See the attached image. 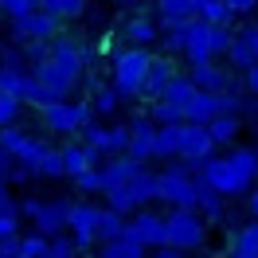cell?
Instances as JSON below:
<instances>
[{"instance_id": "6da1fadb", "label": "cell", "mask_w": 258, "mask_h": 258, "mask_svg": "<svg viewBox=\"0 0 258 258\" xmlns=\"http://www.w3.org/2000/svg\"><path fill=\"white\" fill-rule=\"evenodd\" d=\"M200 184L215 188L219 196L235 200V196H250V188L258 184V149L250 145H231L227 157H208L200 164Z\"/></svg>"}, {"instance_id": "7a4b0ae2", "label": "cell", "mask_w": 258, "mask_h": 258, "mask_svg": "<svg viewBox=\"0 0 258 258\" xmlns=\"http://www.w3.org/2000/svg\"><path fill=\"white\" fill-rule=\"evenodd\" d=\"M149 63H153L149 47H117V55L110 59V86L121 98H141Z\"/></svg>"}, {"instance_id": "3957f363", "label": "cell", "mask_w": 258, "mask_h": 258, "mask_svg": "<svg viewBox=\"0 0 258 258\" xmlns=\"http://www.w3.org/2000/svg\"><path fill=\"white\" fill-rule=\"evenodd\" d=\"M208 231L211 223L196 208H172L164 215V246H172V250H184V254L200 250L208 242Z\"/></svg>"}, {"instance_id": "277c9868", "label": "cell", "mask_w": 258, "mask_h": 258, "mask_svg": "<svg viewBox=\"0 0 258 258\" xmlns=\"http://www.w3.org/2000/svg\"><path fill=\"white\" fill-rule=\"evenodd\" d=\"M235 43V32L231 28H211L204 20H192L188 24V47H184V59L192 63H215L219 55H227Z\"/></svg>"}, {"instance_id": "5b68a950", "label": "cell", "mask_w": 258, "mask_h": 258, "mask_svg": "<svg viewBox=\"0 0 258 258\" xmlns=\"http://www.w3.org/2000/svg\"><path fill=\"white\" fill-rule=\"evenodd\" d=\"M157 204L164 208H196L200 204V176L188 172L184 164H168L164 172H157Z\"/></svg>"}, {"instance_id": "8992f818", "label": "cell", "mask_w": 258, "mask_h": 258, "mask_svg": "<svg viewBox=\"0 0 258 258\" xmlns=\"http://www.w3.org/2000/svg\"><path fill=\"white\" fill-rule=\"evenodd\" d=\"M39 117H43V125H47V133H59V137H75V133H82V129L94 121V110H90V102H71V98H63V102H51V106H43L39 110Z\"/></svg>"}, {"instance_id": "52a82bcc", "label": "cell", "mask_w": 258, "mask_h": 258, "mask_svg": "<svg viewBox=\"0 0 258 258\" xmlns=\"http://www.w3.org/2000/svg\"><path fill=\"white\" fill-rule=\"evenodd\" d=\"M16 161H20V168H24L28 176H43V180L67 176V168H63V149L47 145V141H39V137H28V141L20 145Z\"/></svg>"}, {"instance_id": "ba28073f", "label": "cell", "mask_w": 258, "mask_h": 258, "mask_svg": "<svg viewBox=\"0 0 258 258\" xmlns=\"http://www.w3.org/2000/svg\"><path fill=\"white\" fill-rule=\"evenodd\" d=\"M20 215H28L39 235L55 239V235H63V231H67L71 200H67V196H55V200H35V196H32V200H24V204H20Z\"/></svg>"}, {"instance_id": "9c48e42d", "label": "cell", "mask_w": 258, "mask_h": 258, "mask_svg": "<svg viewBox=\"0 0 258 258\" xmlns=\"http://www.w3.org/2000/svg\"><path fill=\"white\" fill-rule=\"evenodd\" d=\"M157 200V172H141V176H133L129 184H117V188H110L106 192V208L121 211V215H133V211L149 208Z\"/></svg>"}, {"instance_id": "30bf717a", "label": "cell", "mask_w": 258, "mask_h": 258, "mask_svg": "<svg viewBox=\"0 0 258 258\" xmlns=\"http://www.w3.org/2000/svg\"><path fill=\"white\" fill-rule=\"evenodd\" d=\"M98 215L102 208L90 204V200H79V204H71V215H67V235L75 239L79 250H94L98 246Z\"/></svg>"}, {"instance_id": "8fae6325", "label": "cell", "mask_w": 258, "mask_h": 258, "mask_svg": "<svg viewBox=\"0 0 258 258\" xmlns=\"http://www.w3.org/2000/svg\"><path fill=\"white\" fill-rule=\"evenodd\" d=\"M0 94H12L16 102H24V106H47L43 102V94H39V86H35V75H32V67L24 63V67H4L0 63Z\"/></svg>"}, {"instance_id": "7c38bea8", "label": "cell", "mask_w": 258, "mask_h": 258, "mask_svg": "<svg viewBox=\"0 0 258 258\" xmlns=\"http://www.w3.org/2000/svg\"><path fill=\"white\" fill-rule=\"evenodd\" d=\"M51 63L63 71L67 79L79 82L86 75V63H90V47L75 39V35H59V39H51Z\"/></svg>"}, {"instance_id": "4fadbf2b", "label": "cell", "mask_w": 258, "mask_h": 258, "mask_svg": "<svg viewBox=\"0 0 258 258\" xmlns=\"http://www.w3.org/2000/svg\"><path fill=\"white\" fill-rule=\"evenodd\" d=\"M82 145L98 149L102 157H121L129 153V125H106V121H90L82 129Z\"/></svg>"}, {"instance_id": "5bb4252c", "label": "cell", "mask_w": 258, "mask_h": 258, "mask_svg": "<svg viewBox=\"0 0 258 258\" xmlns=\"http://www.w3.org/2000/svg\"><path fill=\"white\" fill-rule=\"evenodd\" d=\"M12 24V35H16L20 43H28V39H59L63 35V20H55L51 12H43V8H35V12H28V16L20 20H8Z\"/></svg>"}, {"instance_id": "9a60e30c", "label": "cell", "mask_w": 258, "mask_h": 258, "mask_svg": "<svg viewBox=\"0 0 258 258\" xmlns=\"http://www.w3.org/2000/svg\"><path fill=\"white\" fill-rule=\"evenodd\" d=\"M125 239L141 242L145 250H157V246H164V215H157V211H133L125 219Z\"/></svg>"}, {"instance_id": "2e32d148", "label": "cell", "mask_w": 258, "mask_h": 258, "mask_svg": "<svg viewBox=\"0 0 258 258\" xmlns=\"http://www.w3.org/2000/svg\"><path fill=\"white\" fill-rule=\"evenodd\" d=\"M32 75H35V86H39V94H43V102H63V98H71V90L79 86L75 79H67L59 67L51 63V59H43V63H35L32 67Z\"/></svg>"}, {"instance_id": "e0dca14e", "label": "cell", "mask_w": 258, "mask_h": 258, "mask_svg": "<svg viewBox=\"0 0 258 258\" xmlns=\"http://www.w3.org/2000/svg\"><path fill=\"white\" fill-rule=\"evenodd\" d=\"M208 157H215V141H211L208 125H196V121H184L180 125V153L176 161H208Z\"/></svg>"}, {"instance_id": "ac0fdd59", "label": "cell", "mask_w": 258, "mask_h": 258, "mask_svg": "<svg viewBox=\"0 0 258 258\" xmlns=\"http://www.w3.org/2000/svg\"><path fill=\"white\" fill-rule=\"evenodd\" d=\"M184 75L196 82V90H208V94H227V90L239 86V79H235L227 67H219V63H192Z\"/></svg>"}, {"instance_id": "d6986e66", "label": "cell", "mask_w": 258, "mask_h": 258, "mask_svg": "<svg viewBox=\"0 0 258 258\" xmlns=\"http://www.w3.org/2000/svg\"><path fill=\"white\" fill-rule=\"evenodd\" d=\"M180 75H184V71L172 63V55H153V63H149V75H145V86H141V98H149V102L164 98V90H168V86H172Z\"/></svg>"}, {"instance_id": "ffe728a7", "label": "cell", "mask_w": 258, "mask_h": 258, "mask_svg": "<svg viewBox=\"0 0 258 258\" xmlns=\"http://www.w3.org/2000/svg\"><path fill=\"white\" fill-rule=\"evenodd\" d=\"M153 153H157V125L149 121V113H137L129 121V157L145 164L153 161Z\"/></svg>"}, {"instance_id": "44dd1931", "label": "cell", "mask_w": 258, "mask_h": 258, "mask_svg": "<svg viewBox=\"0 0 258 258\" xmlns=\"http://www.w3.org/2000/svg\"><path fill=\"white\" fill-rule=\"evenodd\" d=\"M98 172H102V196H106L110 188H117V184H129L133 176H141V172H145V164L133 161L129 153H121V157H106V164H102Z\"/></svg>"}, {"instance_id": "7402d4cb", "label": "cell", "mask_w": 258, "mask_h": 258, "mask_svg": "<svg viewBox=\"0 0 258 258\" xmlns=\"http://www.w3.org/2000/svg\"><path fill=\"white\" fill-rule=\"evenodd\" d=\"M121 39H125V47H153V43H161V24L153 16H129L121 28Z\"/></svg>"}, {"instance_id": "603a6c76", "label": "cell", "mask_w": 258, "mask_h": 258, "mask_svg": "<svg viewBox=\"0 0 258 258\" xmlns=\"http://www.w3.org/2000/svg\"><path fill=\"white\" fill-rule=\"evenodd\" d=\"M102 164H106V157H102L98 149H90V145H67L63 149V168H67L71 180L82 176L86 168H102Z\"/></svg>"}, {"instance_id": "cb8c5ba5", "label": "cell", "mask_w": 258, "mask_h": 258, "mask_svg": "<svg viewBox=\"0 0 258 258\" xmlns=\"http://www.w3.org/2000/svg\"><path fill=\"white\" fill-rule=\"evenodd\" d=\"M196 20V0H157V24L172 28V24H188Z\"/></svg>"}, {"instance_id": "d4e9b609", "label": "cell", "mask_w": 258, "mask_h": 258, "mask_svg": "<svg viewBox=\"0 0 258 258\" xmlns=\"http://www.w3.org/2000/svg\"><path fill=\"white\" fill-rule=\"evenodd\" d=\"M196 211H200L208 223H223L227 219V196H219L215 188H208V184H200V204H196Z\"/></svg>"}, {"instance_id": "484cf974", "label": "cell", "mask_w": 258, "mask_h": 258, "mask_svg": "<svg viewBox=\"0 0 258 258\" xmlns=\"http://www.w3.org/2000/svg\"><path fill=\"white\" fill-rule=\"evenodd\" d=\"M208 133H211V141H215V145H235V141H239V133H242L239 113H219V117L208 125Z\"/></svg>"}, {"instance_id": "4316f807", "label": "cell", "mask_w": 258, "mask_h": 258, "mask_svg": "<svg viewBox=\"0 0 258 258\" xmlns=\"http://www.w3.org/2000/svg\"><path fill=\"white\" fill-rule=\"evenodd\" d=\"M196 20H204V24H211V28H231L235 12L227 8V0H204V4L196 8Z\"/></svg>"}, {"instance_id": "83f0119b", "label": "cell", "mask_w": 258, "mask_h": 258, "mask_svg": "<svg viewBox=\"0 0 258 258\" xmlns=\"http://www.w3.org/2000/svg\"><path fill=\"white\" fill-rule=\"evenodd\" d=\"M125 235V215L113 208H102V215H98V242H113Z\"/></svg>"}, {"instance_id": "f1b7e54d", "label": "cell", "mask_w": 258, "mask_h": 258, "mask_svg": "<svg viewBox=\"0 0 258 258\" xmlns=\"http://www.w3.org/2000/svg\"><path fill=\"white\" fill-rule=\"evenodd\" d=\"M98 258H145V246L121 235L113 242H98Z\"/></svg>"}, {"instance_id": "f546056e", "label": "cell", "mask_w": 258, "mask_h": 258, "mask_svg": "<svg viewBox=\"0 0 258 258\" xmlns=\"http://www.w3.org/2000/svg\"><path fill=\"white\" fill-rule=\"evenodd\" d=\"M121 102H125V98L117 94L113 86H98L94 98H90V110H94V117H113V113L121 110Z\"/></svg>"}, {"instance_id": "4dcf8cb0", "label": "cell", "mask_w": 258, "mask_h": 258, "mask_svg": "<svg viewBox=\"0 0 258 258\" xmlns=\"http://www.w3.org/2000/svg\"><path fill=\"white\" fill-rule=\"evenodd\" d=\"M180 125H157V153H153L157 161H172L180 153Z\"/></svg>"}, {"instance_id": "1f68e13d", "label": "cell", "mask_w": 258, "mask_h": 258, "mask_svg": "<svg viewBox=\"0 0 258 258\" xmlns=\"http://www.w3.org/2000/svg\"><path fill=\"white\" fill-rule=\"evenodd\" d=\"M39 8L67 24V20H79L82 12H86V0H39Z\"/></svg>"}, {"instance_id": "d6a6232c", "label": "cell", "mask_w": 258, "mask_h": 258, "mask_svg": "<svg viewBox=\"0 0 258 258\" xmlns=\"http://www.w3.org/2000/svg\"><path fill=\"white\" fill-rule=\"evenodd\" d=\"M47 250H51V239L39 235V231L20 235V242H16V258H47Z\"/></svg>"}, {"instance_id": "836d02e7", "label": "cell", "mask_w": 258, "mask_h": 258, "mask_svg": "<svg viewBox=\"0 0 258 258\" xmlns=\"http://www.w3.org/2000/svg\"><path fill=\"white\" fill-rule=\"evenodd\" d=\"M149 121H153V125H180V121H184V110L172 106V102H164V98H157V102L149 106Z\"/></svg>"}, {"instance_id": "e575fe53", "label": "cell", "mask_w": 258, "mask_h": 258, "mask_svg": "<svg viewBox=\"0 0 258 258\" xmlns=\"http://www.w3.org/2000/svg\"><path fill=\"white\" fill-rule=\"evenodd\" d=\"M192 24V20H188ZM188 24H172V28H161V47L168 55H184L188 47Z\"/></svg>"}, {"instance_id": "d590c367", "label": "cell", "mask_w": 258, "mask_h": 258, "mask_svg": "<svg viewBox=\"0 0 258 258\" xmlns=\"http://www.w3.org/2000/svg\"><path fill=\"white\" fill-rule=\"evenodd\" d=\"M231 242H235V254H242V258H258V219H254L250 227L235 231V235H231Z\"/></svg>"}, {"instance_id": "8d00e7d4", "label": "cell", "mask_w": 258, "mask_h": 258, "mask_svg": "<svg viewBox=\"0 0 258 258\" xmlns=\"http://www.w3.org/2000/svg\"><path fill=\"white\" fill-rule=\"evenodd\" d=\"M227 63H231V71H250V67L258 63L254 51H250V43H246L242 35H235V43H231V51H227Z\"/></svg>"}, {"instance_id": "74e56055", "label": "cell", "mask_w": 258, "mask_h": 258, "mask_svg": "<svg viewBox=\"0 0 258 258\" xmlns=\"http://www.w3.org/2000/svg\"><path fill=\"white\" fill-rule=\"evenodd\" d=\"M196 98V82L188 79V75H180L168 90H164V102H172V106H180V110H188V102Z\"/></svg>"}, {"instance_id": "f35d334b", "label": "cell", "mask_w": 258, "mask_h": 258, "mask_svg": "<svg viewBox=\"0 0 258 258\" xmlns=\"http://www.w3.org/2000/svg\"><path fill=\"white\" fill-rule=\"evenodd\" d=\"M12 180H28V172L20 168V161H16V153H8V149L0 145V184H12Z\"/></svg>"}, {"instance_id": "ab89813d", "label": "cell", "mask_w": 258, "mask_h": 258, "mask_svg": "<svg viewBox=\"0 0 258 258\" xmlns=\"http://www.w3.org/2000/svg\"><path fill=\"white\" fill-rule=\"evenodd\" d=\"M20 239V204L0 211V242H16Z\"/></svg>"}, {"instance_id": "60d3db41", "label": "cell", "mask_w": 258, "mask_h": 258, "mask_svg": "<svg viewBox=\"0 0 258 258\" xmlns=\"http://www.w3.org/2000/svg\"><path fill=\"white\" fill-rule=\"evenodd\" d=\"M20 110H24V102H16V98H12V94H0V129L16 125Z\"/></svg>"}, {"instance_id": "b9f144b4", "label": "cell", "mask_w": 258, "mask_h": 258, "mask_svg": "<svg viewBox=\"0 0 258 258\" xmlns=\"http://www.w3.org/2000/svg\"><path fill=\"white\" fill-rule=\"evenodd\" d=\"M75 188L82 196H102V172L98 168H86L82 176H75Z\"/></svg>"}, {"instance_id": "7bdbcfd3", "label": "cell", "mask_w": 258, "mask_h": 258, "mask_svg": "<svg viewBox=\"0 0 258 258\" xmlns=\"http://www.w3.org/2000/svg\"><path fill=\"white\" fill-rule=\"evenodd\" d=\"M82 250L75 246V239L71 235H55L51 239V250H47V258H79Z\"/></svg>"}, {"instance_id": "ee69618b", "label": "cell", "mask_w": 258, "mask_h": 258, "mask_svg": "<svg viewBox=\"0 0 258 258\" xmlns=\"http://www.w3.org/2000/svg\"><path fill=\"white\" fill-rule=\"evenodd\" d=\"M28 137H32V133H24L20 125H8V129H0V145L8 149V153H20V145H24Z\"/></svg>"}, {"instance_id": "f6af8a7d", "label": "cell", "mask_w": 258, "mask_h": 258, "mask_svg": "<svg viewBox=\"0 0 258 258\" xmlns=\"http://www.w3.org/2000/svg\"><path fill=\"white\" fill-rule=\"evenodd\" d=\"M35 8H39V0H4V16L8 20H20L28 12H35Z\"/></svg>"}, {"instance_id": "bcb514c9", "label": "cell", "mask_w": 258, "mask_h": 258, "mask_svg": "<svg viewBox=\"0 0 258 258\" xmlns=\"http://www.w3.org/2000/svg\"><path fill=\"white\" fill-rule=\"evenodd\" d=\"M227 8L235 12V16H246V12H254L258 0H227Z\"/></svg>"}, {"instance_id": "7dc6e473", "label": "cell", "mask_w": 258, "mask_h": 258, "mask_svg": "<svg viewBox=\"0 0 258 258\" xmlns=\"http://www.w3.org/2000/svg\"><path fill=\"white\" fill-rule=\"evenodd\" d=\"M242 82H246V90H250V94L258 98V63L250 67V71H242Z\"/></svg>"}, {"instance_id": "c3c4849f", "label": "cell", "mask_w": 258, "mask_h": 258, "mask_svg": "<svg viewBox=\"0 0 258 258\" xmlns=\"http://www.w3.org/2000/svg\"><path fill=\"white\" fill-rule=\"evenodd\" d=\"M242 39H246V43H250V51H254V59H258V24H250V28H242Z\"/></svg>"}, {"instance_id": "681fc988", "label": "cell", "mask_w": 258, "mask_h": 258, "mask_svg": "<svg viewBox=\"0 0 258 258\" xmlns=\"http://www.w3.org/2000/svg\"><path fill=\"white\" fill-rule=\"evenodd\" d=\"M153 258H184V250H172V246H157Z\"/></svg>"}, {"instance_id": "f907efd6", "label": "cell", "mask_w": 258, "mask_h": 258, "mask_svg": "<svg viewBox=\"0 0 258 258\" xmlns=\"http://www.w3.org/2000/svg\"><path fill=\"white\" fill-rule=\"evenodd\" d=\"M246 211H250V215L258 219V184L250 188V196H246Z\"/></svg>"}, {"instance_id": "816d5d0a", "label": "cell", "mask_w": 258, "mask_h": 258, "mask_svg": "<svg viewBox=\"0 0 258 258\" xmlns=\"http://www.w3.org/2000/svg\"><path fill=\"white\" fill-rule=\"evenodd\" d=\"M12 208V196H8V184H0V211Z\"/></svg>"}, {"instance_id": "f5cc1de1", "label": "cell", "mask_w": 258, "mask_h": 258, "mask_svg": "<svg viewBox=\"0 0 258 258\" xmlns=\"http://www.w3.org/2000/svg\"><path fill=\"white\" fill-rule=\"evenodd\" d=\"M113 4H121V8H129V4H137V0H113Z\"/></svg>"}, {"instance_id": "db71d44e", "label": "cell", "mask_w": 258, "mask_h": 258, "mask_svg": "<svg viewBox=\"0 0 258 258\" xmlns=\"http://www.w3.org/2000/svg\"><path fill=\"white\" fill-rule=\"evenodd\" d=\"M250 110H254V117H258V98H254V102H250Z\"/></svg>"}, {"instance_id": "11a10c76", "label": "cell", "mask_w": 258, "mask_h": 258, "mask_svg": "<svg viewBox=\"0 0 258 258\" xmlns=\"http://www.w3.org/2000/svg\"><path fill=\"white\" fill-rule=\"evenodd\" d=\"M0 16H4V0H0Z\"/></svg>"}, {"instance_id": "9f6ffc18", "label": "cell", "mask_w": 258, "mask_h": 258, "mask_svg": "<svg viewBox=\"0 0 258 258\" xmlns=\"http://www.w3.org/2000/svg\"><path fill=\"white\" fill-rule=\"evenodd\" d=\"M227 258H242V254H227Z\"/></svg>"}, {"instance_id": "6f0895ef", "label": "cell", "mask_w": 258, "mask_h": 258, "mask_svg": "<svg viewBox=\"0 0 258 258\" xmlns=\"http://www.w3.org/2000/svg\"><path fill=\"white\" fill-rule=\"evenodd\" d=\"M200 4H204V0H196V8H200Z\"/></svg>"}, {"instance_id": "680465c9", "label": "cell", "mask_w": 258, "mask_h": 258, "mask_svg": "<svg viewBox=\"0 0 258 258\" xmlns=\"http://www.w3.org/2000/svg\"><path fill=\"white\" fill-rule=\"evenodd\" d=\"M254 149H258V145H254Z\"/></svg>"}]
</instances>
